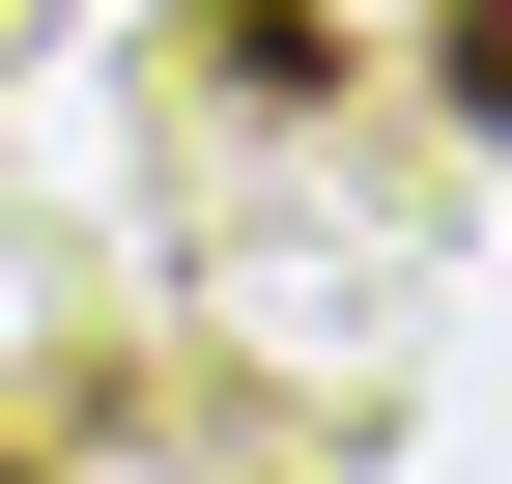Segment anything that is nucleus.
Segmentation results:
<instances>
[{"instance_id": "f257e3e1", "label": "nucleus", "mask_w": 512, "mask_h": 484, "mask_svg": "<svg viewBox=\"0 0 512 484\" xmlns=\"http://www.w3.org/2000/svg\"><path fill=\"white\" fill-rule=\"evenodd\" d=\"M0 484H29V456H0Z\"/></svg>"}]
</instances>
